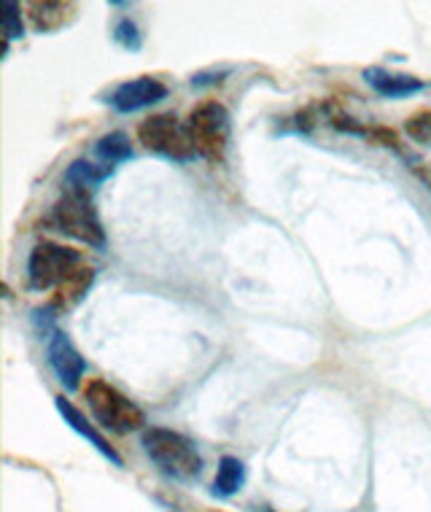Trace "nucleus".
<instances>
[{
	"instance_id": "f257e3e1",
	"label": "nucleus",
	"mask_w": 431,
	"mask_h": 512,
	"mask_svg": "<svg viewBox=\"0 0 431 512\" xmlns=\"http://www.w3.org/2000/svg\"><path fill=\"white\" fill-rule=\"evenodd\" d=\"M46 227H52L54 232H62L73 240H81L92 248L106 246V230L100 224V216H97V208L89 192L68 189L52 205V211L46 216Z\"/></svg>"
},
{
	"instance_id": "f03ea898",
	"label": "nucleus",
	"mask_w": 431,
	"mask_h": 512,
	"mask_svg": "<svg viewBox=\"0 0 431 512\" xmlns=\"http://www.w3.org/2000/svg\"><path fill=\"white\" fill-rule=\"evenodd\" d=\"M143 451L165 475L178 480H192L203 472V459L194 448V442L173 429H149L143 434Z\"/></svg>"
},
{
	"instance_id": "7ed1b4c3",
	"label": "nucleus",
	"mask_w": 431,
	"mask_h": 512,
	"mask_svg": "<svg viewBox=\"0 0 431 512\" xmlns=\"http://www.w3.org/2000/svg\"><path fill=\"white\" fill-rule=\"evenodd\" d=\"M84 267L79 251H73L68 246L44 240L30 251L27 259V283L36 292H46V289H57L62 283L73 278Z\"/></svg>"
},
{
	"instance_id": "20e7f679",
	"label": "nucleus",
	"mask_w": 431,
	"mask_h": 512,
	"mask_svg": "<svg viewBox=\"0 0 431 512\" xmlns=\"http://www.w3.org/2000/svg\"><path fill=\"white\" fill-rule=\"evenodd\" d=\"M84 397H87L89 410L100 421V426H106L111 432H135L146 421L141 407L130 402L122 391H116L106 380H89Z\"/></svg>"
},
{
	"instance_id": "39448f33",
	"label": "nucleus",
	"mask_w": 431,
	"mask_h": 512,
	"mask_svg": "<svg viewBox=\"0 0 431 512\" xmlns=\"http://www.w3.org/2000/svg\"><path fill=\"white\" fill-rule=\"evenodd\" d=\"M189 135H192L194 149L200 157H205L208 162H221L224 154H227L229 146V114L227 108L216 103V100H208V103H200L189 114Z\"/></svg>"
},
{
	"instance_id": "423d86ee",
	"label": "nucleus",
	"mask_w": 431,
	"mask_h": 512,
	"mask_svg": "<svg viewBox=\"0 0 431 512\" xmlns=\"http://www.w3.org/2000/svg\"><path fill=\"white\" fill-rule=\"evenodd\" d=\"M138 138L146 149L159 154V157L173 159V162H189V159L197 157L189 127L178 122L173 114H157L141 122Z\"/></svg>"
},
{
	"instance_id": "0eeeda50",
	"label": "nucleus",
	"mask_w": 431,
	"mask_h": 512,
	"mask_svg": "<svg viewBox=\"0 0 431 512\" xmlns=\"http://www.w3.org/2000/svg\"><path fill=\"white\" fill-rule=\"evenodd\" d=\"M165 98H168V87H165L162 81L151 79V76H141V79L119 84L108 103H111V108L119 111V114H135V111L154 106V103H159V100Z\"/></svg>"
},
{
	"instance_id": "6e6552de",
	"label": "nucleus",
	"mask_w": 431,
	"mask_h": 512,
	"mask_svg": "<svg viewBox=\"0 0 431 512\" xmlns=\"http://www.w3.org/2000/svg\"><path fill=\"white\" fill-rule=\"evenodd\" d=\"M46 356H49V367H52V372L57 375L62 386L68 391L79 389L87 364H84L81 354L76 351V345L62 332H52L49 343H46Z\"/></svg>"
},
{
	"instance_id": "1a4fd4ad",
	"label": "nucleus",
	"mask_w": 431,
	"mask_h": 512,
	"mask_svg": "<svg viewBox=\"0 0 431 512\" xmlns=\"http://www.w3.org/2000/svg\"><path fill=\"white\" fill-rule=\"evenodd\" d=\"M54 405H57V410H60L62 421L71 426L73 432L81 434V437H84V440H87V442H92L97 451L103 453V456H106L108 461H114L116 467H122V456H119V453L114 451V445H111V442H108L106 437H103V434L97 432L95 426L89 424L87 415L81 413L79 407L73 405V402H68V399H65V397L54 399Z\"/></svg>"
},
{
	"instance_id": "9d476101",
	"label": "nucleus",
	"mask_w": 431,
	"mask_h": 512,
	"mask_svg": "<svg viewBox=\"0 0 431 512\" xmlns=\"http://www.w3.org/2000/svg\"><path fill=\"white\" fill-rule=\"evenodd\" d=\"M364 81L378 92L380 98L388 100L410 98V95H415V92H421L423 89L421 79L407 76V73L386 71V68H367V71H364Z\"/></svg>"
},
{
	"instance_id": "9b49d317",
	"label": "nucleus",
	"mask_w": 431,
	"mask_h": 512,
	"mask_svg": "<svg viewBox=\"0 0 431 512\" xmlns=\"http://www.w3.org/2000/svg\"><path fill=\"white\" fill-rule=\"evenodd\" d=\"M25 11L38 33H54V30H60V27L71 22L76 6L73 3H62V0H44V3L33 0V3H27Z\"/></svg>"
},
{
	"instance_id": "f8f14e48",
	"label": "nucleus",
	"mask_w": 431,
	"mask_h": 512,
	"mask_svg": "<svg viewBox=\"0 0 431 512\" xmlns=\"http://www.w3.org/2000/svg\"><path fill=\"white\" fill-rule=\"evenodd\" d=\"M111 173H114V168H111V165H106V162L76 159L71 168L65 170V181H68V184H71V189H76V192H89L92 186H97L100 181H106Z\"/></svg>"
},
{
	"instance_id": "ddd939ff",
	"label": "nucleus",
	"mask_w": 431,
	"mask_h": 512,
	"mask_svg": "<svg viewBox=\"0 0 431 512\" xmlns=\"http://www.w3.org/2000/svg\"><path fill=\"white\" fill-rule=\"evenodd\" d=\"M92 281H95V270H92L89 265H84L79 273L73 275V278H68V281L62 283V286H57V289H54L52 305L57 310L73 308V305H76V302H79L81 297L89 292Z\"/></svg>"
},
{
	"instance_id": "4468645a",
	"label": "nucleus",
	"mask_w": 431,
	"mask_h": 512,
	"mask_svg": "<svg viewBox=\"0 0 431 512\" xmlns=\"http://www.w3.org/2000/svg\"><path fill=\"white\" fill-rule=\"evenodd\" d=\"M243 483H246V467H243V461L235 459V456H221L213 491L219 496H232L238 494Z\"/></svg>"
},
{
	"instance_id": "2eb2a0df",
	"label": "nucleus",
	"mask_w": 431,
	"mask_h": 512,
	"mask_svg": "<svg viewBox=\"0 0 431 512\" xmlns=\"http://www.w3.org/2000/svg\"><path fill=\"white\" fill-rule=\"evenodd\" d=\"M95 154L100 157V162H106V165H111V168H114L116 162L132 159L130 138H127L124 133L103 135V138L95 143Z\"/></svg>"
},
{
	"instance_id": "dca6fc26",
	"label": "nucleus",
	"mask_w": 431,
	"mask_h": 512,
	"mask_svg": "<svg viewBox=\"0 0 431 512\" xmlns=\"http://www.w3.org/2000/svg\"><path fill=\"white\" fill-rule=\"evenodd\" d=\"M0 11H3V38L6 41H17V38L25 36V25H22V6L19 3H14V0H6L3 6H0Z\"/></svg>"
},
{
	"instance_id": "f3484780",
	"label": "nucleus",
	"mask_w": 431,
	"mask_h": 512,
	"mask_svg": "<svg viewBox=\"0 0 431 512\" xmlns=\"http://www.w3.org/2000/svg\"><path fill=\"white\" fill-rule=\"evenodd\" d=\"M405 130L407 135H410V141L431 149V108L429 111H421V114L410 116L405 124Z\"/></svg>"
},
{
	"instance_id": "a211bd4d",
	"label": "nucleus",
	"mask_w": 431,
	"mask_h": 512,
	"mask_svg": "<svg viewBox=\"0 0 431 512\" xmlns=\"http://www.w3.org/2000/svg\"><path fill=\"white\" fill-rule=\"evenodd\" d=\"M114 41L119 46H124V49H130V52H138L143 44L141 30H138V25L127 17L119 19V22L114 25Z\"/></svg>"
}]
</instances>
